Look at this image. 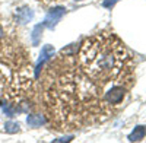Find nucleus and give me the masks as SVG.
I'll use <instances>...</instances> for the list:
<instances>
[{
    "mask_svg": "<svg viewBox=\"0 0 146 143\" xmlns=\"http://www.w3.org/2000/svg\"><path fill=\"white\" fill-rule=\"evenodd\" d=\"M6 130H7L9 133H15V132H18V130H19V126L16 123H7L6 124Z\"/></svg>",
    "mask_w": 146,
    "mask_h": 143,
    "instance_id": "8",
    "label": "nucleus"
},
{
    "mask_svg": "<svg viewBox=\"0 0 146 143\" xmlns=\"http://www.w3.org/2000/svg\"><path fill=\"white\" fill-rule=\"evenodd\" d=\"M115 2H117V0H105L102 5H104V7H110V6H113Z\"/></svg>",
    "mask_w": 146,
    "mask_h": 143,
    "instance_id": "9",
    "label": "nucleus"
},
{
    "mask_svg": "<svg viewBox=\"0 0 146 143\" xmlns=\"http://www.w3.org/2000/svg\"><path fill=\"white\" fill-rule=\"evenodd\" d=\"M41 34H42V25H36L34 28V34H32V42H34V45H38L40 44Z\"/></svg>",
    "mask_w": 146,
    "mask_h": 143,
    "instance_id": "7",
    "label": "nucleus"
},
{
    "mask_svg": "<svg viewBox=\"0 0 146 143\" xmlns=\"http://www.w3.org/2000/svg\"><path fill=\"white\" fill-rule=\"evenodd\" d=\"M145 136H146V127H145V126H137V127L130 133L129 140H130V142H139V140H142Z\"/></svg>",
    "mask_w": 146,
    "mask_h": 143,
    "instance_id": "5",
    "label": "nucleus"
},
{
    "mask_svg": "<svg viewBox=\"0 0 146 143\" xmlns=\"http://www.w3.org/2000/svg\"><path fill=\"white\" fill-rule=\"evenodd\" d=\"M127 51L113 35L92 37L80 50V64L88 76L101 83L117 79L123 73Z\"/></svg>",
    "mask_w": 146,
    "mask_h": 143,
    "instance_id": "1",
    "label": "nucleus"
},
{
    "mask_svg": "<svg viewBox=\"0 0 146 143\" xmlns=\"http://www.w3.org/2000/svg\"><path fill=\"white\" fill-rule=\"evenodd\" d=\"M44 123H45V120H44V117H41V115H29L28 117V124L31 127H40Z\"/></svg>",
    "mask_w": 146,
    "mask_h": 143,
    "instance_id": "6",
    "label": "nucleus"
},
{
    "mask_svg": "<svg viewBox=\"0 0 146 143\" xmlns=\"http://www.w3.org/2000/svg\"><path fill=\"white\" fill-rule=\"evenodd\" d=\"M123 97H124L123 88H113L111 91H108L105 98H107L108 102H111V104H118L121 99H123Z\"/></svg>",
    "mask_w": 146,
    "mask_h": 143,
    "instance_id": "4",
    "label": "nucleus"
},
{
    "mask_svg": "<svg viewBox=\"0 0 146 143\" xmlns=\"http://www.w3.org/2000/svg\"><path fill=\"white\" fill-rule=\"evenodd\" d=\"M64 7H62V6H58V7H54V9H51L50 12L47 13V16H45V22H44V25L45 26H48V28H54L56 25H57V22L62 19V16L64 15Z\"/></svg>",
    "mask_w": 146,
    "mask_h": 143,
    "instance_id": "2",
    "label": "nucleus"
},
{
    "mask_svg": "<svg viewBox=\"0 0 146 143\" xmlns=\"http://www.w3.org/2000/svg\"><path fill=\"white\" fill-rule=\"evenodd\" d=\"M53 53H54V48H53L51 45H45L44 48H42V51H41V58H40L38 64H36V69H35V75H36V76L40 75V70H41L42 64H44L50 57H53Z\"/></svg>",
    "mask_w": 146,
    "mask_h": 143,
    "instance_id": "3",
    "label": "nucleus"
},
{
    "mask_svg": "<svg viewBox=\"0 0 146 143\" xmlns=\"http://www.w3.org/2000/svg\"><path fill=\"white\" fill-rule=\"evenodd\" d=\"M2 37H3V29H2V26H0V40H2Z\"/></svg>",
    "mask_w": 146,
    "mask_h": 143,
    "instance_id": "10",
    "label": "nucleus"
}]
</instances>
